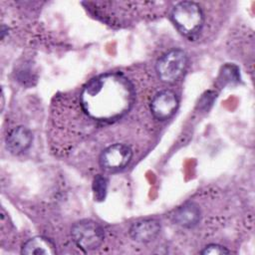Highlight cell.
<instances>
[{"mask_svg":"<svg viewBox=\"0 0 255 255\" xmlns=\"http://www.w3.org/2000/svg\"><path fill=\"white\" fill-rule=\"evenodd\" d=\"M186 63V54L180 49H172L157 61L156 73L162 82L172 83L182 75Z\"/></svg>","mask_w":255,"mask_h":255,"instance_id":"cell-4","label":"cell"},{"mask_svg":"<svg viewBox=\"0 0 255 255\" xmlns=\"http://www.w3.org/2000/svg\"><path fill=\"white\" fill-rule=\"evenodd\" d=\"M107 188H108V179L101 174L97 175L93 181V191H94L95 199L98 201L104 200L107 194Z\"/></svg>","mask_w":255,"mask_h":255,"instance_id":"cell-11","label":"cell"},{"mask_svg":"<svg viewBox=\"0 0 255 255\" xmlns=\"http://www.w3.org/2000/svg\"><path fill=\"white\" fill-rule=\"evenodd\" d=\"M178 107V99L174 92L163 90L158 92L150 103V112L152 116L159 121L170 118Z\"/></svg>","mask_w":255,"mask_h":255,"instance_id":"cell-6","label":"cell"},{"mask_svg":"<svg viewBox=\"0 0 255 255\" xmlns=\"http://www.w3.org/2000/svg\"><path fill=\"white\" fill-rule=\"evenodd\" d=\"M228 253H230V250H228L226 247H223L218 244H209L201 251V254H203V255L228 254Z\"/></svg>","mask_w":255,"mask_h":255,"instance_id":"cell-12","label":"cell"},{"mask_svg":"<svg viewBox=\"0 0 255 255\" xmlns=\"http://www.w3.org/2000/svg\"><path fill=\"white\" fill-rule=\"evenodd\" d=\"M171 20L180 33L190 37L200 31L204 22V16L197 3L182 1L175 4L172 8Z\"/></svg>","mask_w":255,"mask_h":255,"instance_id":"cell-2","label":"cell"},{"mask_svg":"<svg viewBox=\"0 0 255 255\" xmlns=\"http://www.w3.org/2000/svg\"><path fill=\"white\" fill-rule=\"evenodd\" d=\"M21 253L26 255H32V254L51 255L56 253V248L54 243L50 239L43 236H36L24 243Z\"/></svg>","mask_w":255,"mask_h":255,"instance_id":"cell-10","label":"cell"},{"mask_svg":"<svg viewBox=\"0 0 255 255\" xmlns=\"http://www.w3.org/2000/svg\"><path fill=\"white\" fill-rule=\"evenodd\" d=\"M33 140L32 132L29 128L20 126L13 128L7 135L6 146L13 154H19L26 151Z\"/></svg>","mask_w":255,"mask_h":255,"instance_id":"cell-7","label":"cell"},{"mask_svg":"<svg viewBox=\"0 0 255 255\" xmlns=\"http://www.w3.org/2000/svg\"><path fill=\"white\" fill-rule=\"evenodd\" d=\"M132 157L131 148L124 143H115L106 147L100 155V165L108 171L125 168Z\"/></svg>","mask_w":255,"mask_h":255,"instance_id":"cell-5","label":"cell"},{"mask_svg":"<svg viewBox=\"0 0 255 255\" xmlns=\"http://www.w3.org/2000/svg\"><path fill=\"white\" fill-rule=\"evenodd\" d=\"M72 238L79 248L85 251L95 250L104 241V230L99 223L85 219L73 225Z\"/></svg>","mask_w":255,"mask_h":255,"instance_id":"cell-3","label":"cell"},{"mask_svg":"<svg viewBox=\"0 0 255 255\" xmlns=\"http://www.w3.org/2000/svg\"><path fill=\"white\" fill-rule=\"evenodd\" d=\"M160 231V224L155 219H144L135 222L129 229L130 237L141 243L153 240Z\"/></svg>","mask_w":255,"mask_h":255,"instance_id":"cell-8","label":"cell"},{"mask_svg":"<svg viewBox=\"0 0 255 255\" xmlns=\"http://www.w3.org/2000/svg\"><path fill=\"white\" fill-rule=\"evenodd\" d=\"M173 222L184 228L194 227L200 220V210L193 202H188L178 207L172 215Z\"/></svg>","mask_w":255,"mask_h":255,"instance_id":"cell-9","label":"cell"},{"mask_svg":"<svg viewBox=\"0 0 255 255\" xmlns=\"http://www.w3.org/2000/svg\"><path fill=\"white\" fill-rule=\"evenodd\" d=\"M132 94L128 83L116 74L100 76L84 89L82 105L92 117L114 119L126 113L131 105Z\"/></svg>","mask_w":255,"mask_h":255,"instance_id":"cell-1","label":"cell"}]
</instances>
